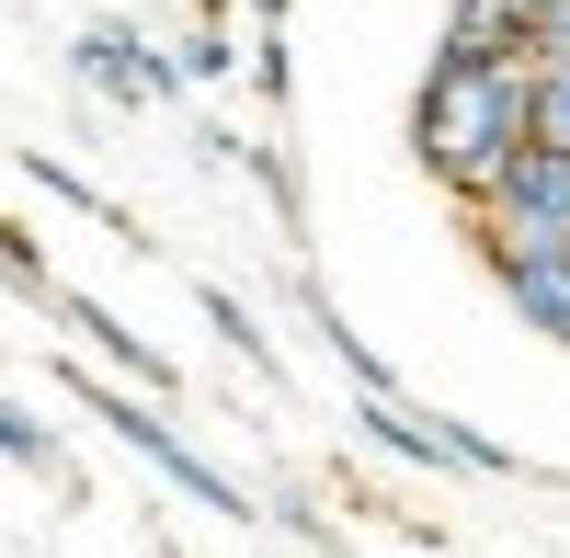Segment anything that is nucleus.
<instances>
[{
  "instance_id": "1",
  "label": "nucleus",
  "mask_w": 570,
  "mask_h": 558,
  "mask_svg": "<svg viewBox=\"0 0 570 558\" xmlns=\"http://www.w3.org/2000/svg\"><path fill=\"white\" fill-rule=\"evenodd\" d=\"M525 149H537V69H456V58L422 69V91H411V160L434 171L456 206H480Z\"/></svg>"
},
{
  "instance_id": "2",
  "label": "nucleus",
  "mask_w": 570,
  "mask_h": 558,
  "mask_svg": "<svg viewBox=\"0 0 570 558\" xmlns=\"http://www.w3.org/2000/svg\"><path fill=\"white\" fill-rule=\"evenodd\" d=\"M69 399H80V410H91V422H104L115 445H137V456H149V468L183 490V501H206V514H228V525H252V514H263V501H252L240 479H228V468H206V456L183 445V434H171L160 410L137 399V388H115V377H91V365H69Z\"/></svg>"
},
{
  "instance_id": "3",
  "label": "nucleus",
  "mask_w": 570,
  "mask_h": 558,
  "mask_svg": "<svg viewBox=\"0 0 570 558\" xmlns=\"http://www.w3.org/2000/svg\"><path fill=\"white\" fill-rule=\"evenodd\" d=\"M468 228L525 240V251H570V149H525L480 206H468Z\"/></svg>"
},
{
  "instance_id": "4",
  "label": "nucleus",
  "mask_w": 570,
  "mask_h": 558,
  "mask_svg": "<svg viewBox=\"0 0 570 558\" xmlns=\"http://www.w3.org/2000/svg\"><path fill=\"white\" fill-rule=\"evenodd\" d=\"M468 251L537 342H570V251H525V240H491V228H468Z\"/></svg>"
},
{
  "instance_id": "5",
  "label": "nucleus",
  "mask_w": 570,
  "mask_h": 558,
  "mask_svg": "<svg viewBox=\"0 0 570 558\" xmlns=\"http://www.w3.org/2000/svg\"><path fill=\"white\" fill-rule=\"evenodd\" d=\"M69 69L104 91V103H171V91H183V58H171V46H149V34H126V23H80Z\"/></svg>"
},
{
  "instance_id": "6",
  "label": "nucleus",
  "mask_w": 570,
  "mask_h": 558,
  "mask_svg": "<svg viewBox=\"0 0 570 558\" xmlns=\"http://www.w3.org/2000/svg\"><path fill=\"white\" fill-rule=\"evenodd\" d=\"M456 69H525L537 58V0H445V46Z\"/></svg>"
},
{
  "instance_id": "7",
  "label": "nucleus",
  "mask_w": 570,
  "mask_h": 558,
  "mask_svg": "<svg viewBox=\"0 0 570 558\" xmlns=\"http://www.w3.org/2000/svg\"><path fill=\"white\" fill-rule=\"evenodd\" d=\"M46 308H58L69 331H80L91 353H104V365H126L137 388H171V353H160V342H137V331H126V319H115L104 297H80V286H58V297H46Z\"/></svg>"
},
{
  "instance_id": "8",
  "label": "nucleus",
  "mask_w": 570,
  "mask_h": 558,
  "mask_svg": "<svg viewBox=\"0 0 570 558\" xmlns=\"http://www.w3.org/2000/svg\"><path fill=\"white\" fill-rule=\"evenodd\" d=\"M0 456H12V468H23V479H58V490H69V445H58V434H46V422H35V410H23V399H0Z\"/></svg>"
},
{
  "instance_id": "9",
  "label": "nucleus",
  "mask_w": 570,
  "mask_h": 558,
  "mask_svg": "<svg viewBox=\"0 0 570 558\" xmlns=\"http://www.w3.org/2000/svg\"><path fill=\"white\" fill-rule=\"evenodd\" d=\"M23 171H35V182H46V195H58V206H80L91 228H126V217H115V195H91V182H80L69 160H46V149H23Z\"/></svg>"
},
{
  "instance_id": "10",
  "label": "nucleus",
  "mask_w": 570,
  "mask_h": 558,
  "mask_svg": "<svg viewBox=\"0 0 570 558\" xmlns=\"http://www.w3.org/2000/svg\"><path fill=\"white\" fill-rule=\"evenodd\" d=\"M206 319H217V342L240 353V365H263V377H274V342H263V319H252L240 297H228V286H206Z\"/></svg>"
},
{
  "instance_id": "11",
  "label": "nucleus",
  "mask_w": 570,
  "mask_h": 558,
  "mask_svg": "<svg viewBox=\"0 0 570 558\" xmlns=\"http://www.w3.org/2000/svg\"><path fill=\"white\" fill-rule=\"evenodd\" d=\"M171 58H183V80H228V69H240V34H217V23H195V34L171 46Z\"/></svg>"
},
{
  "instance_id": "12",
  "label": "nucleus",
  "mask_w": 570,
  "mask_h": 558,
  "mask_svg": "<svg viewBox=\"0 0 570 558\" xmlns=\"http://www.w3.org/2000/svg\"><path fill=\"white\" fill-rule=\"evenodd\" d=\"M537 149H570V69H537Z\"/></svg>"
},
{
  "instance_id": "13",
  "label": "nucleus",
  "mask_w": 570,
  "mask_h": 558,
  "mask_svg": "<svg viewBox=\"0 0 570 558\" xmlns=\"http://www.w3.org/2000/svg\"><path fill=\"white\" fill-rule=\"evenodd\" d=\"M525 69H570V0L537 12V58H525Z\"/></svg>"
},
{
  "instance_id": "14",
  "label": "nucleus",
  "mask_w": 570,
  "mask_h": 558,
  "mask_svg": "<svg viewBox=\"0 0 570 558\" xmlns=\"http://www.w3.org/2000/svg\"><path fill=\"white\" fill-rule=\"evenodd\" d=\"M252 80H263V103H285V34H274V23L252 34Z\"/></svg>"
},
{
  "instance_id": "15",
  "label": "nucleus",
  "mask_w": 570,
  "mask_h": 558,
  "mask_svg": "<svg viewBox=\"0 0 570 558\" xmlns=\"http://www.w3.org/2000/svg\"><path fill=\"white\" fill-rule=\"evenodd\" d=\"M252 12H263V23H274V12H285V0H252Z\"/></svg>"
}]
</instances>
